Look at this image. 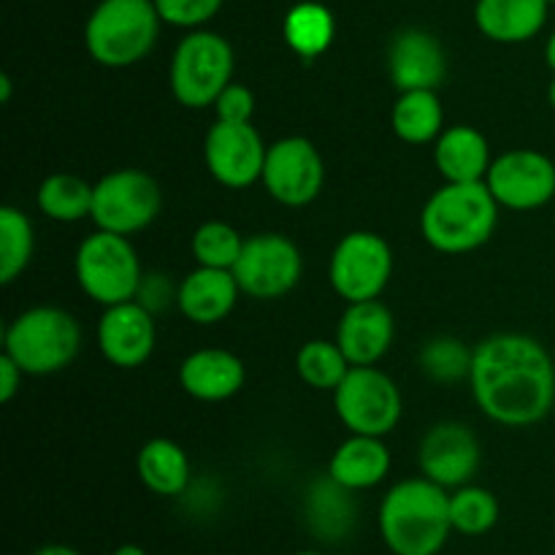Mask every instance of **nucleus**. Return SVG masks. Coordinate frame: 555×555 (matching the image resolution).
Here are the masks:
<instances>
[{
    "label": "nucleus",
    "mask_w": 555,
    "mask_h": 555,
    "mask_svg": "<svg viewBox=\"0 0 555 555\" xmlns=\"http://www.w3.org/2000/svg\"><path fill=\"white\" fill-rule=\"evenodd\" d=\"M74 266L79 287L101 307L133 301L144 280L130 236H119L112 231H98L87 236L76 249Z\"/></svg>",
    "instance_id": "6"
},
{
    "label": "nucleus",
    "mask_w": 555,
    "mask_h": 555,
    "mask_svg": "<svg viewBox=\"0 0 555 555\" xmlns=\"http://www.w3.org/2000/svg\"><path fill=\"white\" fill-rule=\"evenodd\" d=\"M135 472L146 491H152L155 496H182L190 486V459L171 439H150L139 450Z\"/></svg>",
    "instance_id": "24"
},
{
    "label": "nucleus",
    "mask_w": 555,
    "mask_h": 555,
    "mask_svg": "<svg viewBox=\"0 0 555 555\" xmlns=\"http://www.w3.org/2000/svg\"><path fill=\"white\" fill-rule=\"evenodd\" d=\"M155 314L135 298L106 307L98 323V350L117 369L144 366L155 352Z\"/></svg>",
    "instance_id": "15"
},
{
    "label": "nucleus",
    "mask_w": 555,
    "mask_h": 555,
    "mask_svg": "<svg viewBox=\"0 0 555 555\" xmlns=\"http://www.w3.org/2000/svg\"><path fill=\"white\" fill-rule=\"evenodd\" d=\"M301 253L282 233H258V236L244 238L242 255L233 266V276L244 296L260 298V301L287 296L301 280Z\"/></svg>",
    "instance_id": "11"
},
{
    "label": "nucleus",
    "mask_w": 555,
    "mask_h": 555,
    "mask_svg": "<svg viewBox=\"0 0 555 555\" xmlns=\"http://www.w3.org/2000/svg\"><path fill=\"white\" fill-rule=\"evenodd\" d=\"M92 193H95V184L76 173H52L38 188L36 204L49 220L79 222L92 217Z\"/></svg>",
    "instance_id": "27"
},
{
    "label": "nucleus",
    "mask_w": 555,
    "mask_h": 555,
    "mask_svg": "<svg viewBox=\"0 0 555 555\" xmlns=\"http://www.w3.org/2000/svg\"><path fill=\"white\" fill-rule=\"evenodd\" d=\"M547 3H551V5H553V3H555V0H547Z\"/></svg>",
    "instance_id": "44"
},
{
    "label": "nucleus",
    "mask_w": 555,
    "mask_h": 555,
    "mask_svg": "<svg viewBox=\"0 0 555 555\" xmlns=\"http://www.w3.org/2000/svg\"><path fill=\"white\" fill-rule=\"evenodd\" d=\"M33 555H81L76 547H68V545H43L38 547Z\"/></svg>",
    "instance_id": "38"
},
{
    "label": "nucleus",
    "mask_w": 555,
    "mask_h": 555,
    "mask_svg": "<svg viewBox=\"0 0 555 555\" xmlns=\"http://www.w3.org/2000/svg\"><path fill=\"white\" fill-rule=\"evenodd\" d=\"M472 356H475V350L469 352L459 339L439 336V339H431L421 350V369L434 383L450 385L455 379H469Z\"/></svg>",
    "instance_id": "33"
},
{
    "label": "nucleus",
    "mask_w": 555,
    "mask_h": 555,
    "mask_svg": "<svg viewBox=\"0 0 555 555\" xmlns=\"http://www.w3.org/2000/svg\"><path fill=\"white\" fill-rule=\"evenodd\" d=\"M453 531L464 537H482L499 524V499L488 488L461 486L450 493Z\"/></svg>",
    "instance_id": "30"
},
{
    "label": "nucleus",
    "mask_w": 555,
    "mask_h": 555,
    "mask_svg": "<svg viewBox=\"0 0 555 555\" xmlns=\"http://www.w3.org/2000/svg\"><path fill=\"white\" fill-rule=\"evenodd\" d=\"M0 101H3V103L11 101V79H9V74L0 76Z\"/></svg>",
    "instance_id": "39"
},
{
    "label": "nucleus",
    "mask_w": 555,
    "mask_h": 555,
    "mask_svg": "<svg viewBox=\"0 0 555 555\" xmlns=\"http://www.w3.org/2000/svg\"><path fill=\"white\" fill-rule=\"evenodd\" d=\"M390 472V450L383 437H363L350 434L331 455L328 477L347 491H369L379 486Z\"/></svg>",
    "instance_id": "22"
},
{
    "label": "nucleus",
    "mask_w": 555,
    "mask_h": 555,
    "mask_svg": "<svg viewBox=\"0 0 555 555\" xmlns=\"http://www.w3.org/2000/svg\"><path fill=\"white\" fill-rule=\"evenodd\" d=\"M155 9L166 25L198 30L201 25L215 20L222 0H155Z\"/></svg>",
    "instance_id": "34"
},
{
    "label": "nucleus",
    "mask_w": 555,
    "mask_h": 555,
    "mask_svg": "<svg viewBox=\"0 0 555 555\" xmlns=\"http://www.w3.org/2000/svg\"><path fill=\"white\" fill-rule=\"evenodd\" d=\"M545 57H547V65H551V68H553V74H555V30H553V36L547 38Z\"/></svg>",
    "instance_id": "41"
},
{
    "label": "nucleus",
    "mask_w": 555,
    "mask_h": 555,
    "mask_svg": "<svg viewBox=\"0 0 555 555\" xmlns=\"http://www.w3.org/2000/svg\"><path fill=\"white\" fill-rule=\"evenodd\" d=\"M244 238L233 225L222 220H209L193 233V258L198 266H209V269H231L236 266L238 255H242Z\"/></svg>",
    "instance_id": "32"
},
{
    "label": "nucleus",
    "mask_w": 555,
    "mask_h": 555,
    "mask_svg": "<svg viewBox=\"0 0 555 555\" xmlns=\"http://www.w3.org/2000/svg\"><path fill=\"white\" fill-rule=\"evenodd\" d=\"M499 201L486 182H448L426 201L421 215L423 238L437 253L464 255L482 247L499 222Z\"/></svg>",
    "instance_id": "3"
},
{
    "label": "nucleus",
    "mask_w": 555,
    "mask_h": 555,
    "mask_svg": "<svg viewBox=\"0 0 555 555\" xmlns=\"http://www.w3.org/2000/svg\"><path fill=\"white\" fill-rule=\"evenodd\" d=\"M215 112L220 122H253L255 95L249 87L231 81L215 101Z\"/></svg>",
    "instance_id": "35"
},
{
    "label": "nucleus",
    "mask_w": 555,
    "mask_h": 555,
    "mask_svg": "<svg viewBox=\"0 0 555 555\" xmlns=\"http://www.w3.org/2000/svg\"><path fill=\"white\" fill-rule=\"evenodd\" d=\"M81 347V325L60 307H33L3 331V352L30 377L57 374L74 363Z\"/></svg>",
    "instance_id": "4"
},
{
    "label": "nucleus",
    "mask_w": 555,
    "mask_h": 555,
    "mask_svg": "<svg viewBox=\"0 0 555 555\" xmlns=\"http://www.w3.org/2000/svg\"><path fill=\"white\" fill-rule=\"evenodd\" d=\"M160 22L155 0H101L85 27L87 52L103 68H130L152 52Z\"/></svg>",
    "instance_id": "5"
},
{
    "label": "nucleus",
    "mask_w": 555,
    "mask_h": 555,
    "mask_svg": "<svg viewBox=\"0 0 555 555\" xmlns=\"http://www.w3.org/2000/svg\"><path fill=\"white\" fill-rule=\"evenodd\" d=\"M434 160L444 182H486L491 171V146L472 125H453L434 141Z\"/></svg>",
    "instance_id": "21"
},
{
    "label": "nucleus",
    "mask_w": 555,
    "mask_h": 555,
    "mask_svg": "<svg viewBox=\"0 0 555 555\" xmlns=\"http://www.w3.org/2000/svg\"><path fill=\"white\" fill-rule=\"evenodd\" d=\"M296 555H325V553H318V551H301V553H296Z\"/></svg>",
    "instance_id": "43"
},
{
    "label": "nucleus",
    "mask_w": 555,
    "mask_h": 555,
    "mask_svg": "<svg viewBox=\"0 0 555 555\" xmlns=\"http://www.w3.org/2000/svg\"><path fill=\"white\" fill-rule=\"evenodd\" d=\"M238 293H242V287H238L231 269L198 266L179 282L177 307L190 323L215 325L233 312Z\"/></svg>",
    "instance_id": "20"
},
{
    "label": "nucleus",
    "mask_w": 555,
    "mask_h": 555,
    "mask_svg": "<svg viewBox=\"0 0 555 555\" xmlns=\"http://www.w3.org/2000/svg\"><path fill=\"white\" fill-rule=\"evenodd\" d=\"M377 526L393 555H439L453 531L450 491L428 477L396 482L379 504Z\"/></svg>",
    "instance_id": "2"
},
{
    "label": "nucleus",
    "mask_w": 555,
    "mask_h": 555,
    "mask_svg": "<svg viewBox=\"0 0 555 555\" xmlns=\"http://www.w3.org/2000/svg\"><path fill=\"white\" fill-rule=\"evenodd\" d=\"M112 555H146V551L139 545H119Z\"/></svg>",
    "instance_id": "40"
},
{
    "label": "nucleus",
    "mask_w": 555,
    "mask_h": 555,
    "mask_svg": "<svg viewBox=\"0 0 555 555\" xmlns=\"http://www.w3.org/2000/svg\"><path fill=\"white\" fill-rule=\"evenodd\" d=\"M244 377L247 372H244L242 358L233 356L231 350H220V347L195 350L179 366V385L184 388V393L193 396L195 401H206V404L233 399L242 390Z\"/></svg>",
    "instance_id": "19"
},
{
    "label": "nucleus",
    "mask_w": 555,
    "mask_h": 555,
    "mask_svg": "<svg viewBox=\"0 0 555 555\" xmlns=\"http://www.w3.org/2000/svg\"><path fill=\"white\" fill-rule=\"evenodd\" d=\"M423 477L442 488H461L475 477L480 466V442L464 423H439L421 442Z\"/></svg>",
    "instance_id": "16"
},
{
    "label": "nucleus",
    "mask_w": 555,
    "mask_h": 555,
    "mask_svg": "<svg viewBox=\"0 0 555 555\" xmlns=\"http://www.w3.org/2000/svg\"><path fill=\"white\" fill-rule=\"evenodd\" d=\"M177 291L179 287H173L163 274H152V280H141L135 301H141L152 314H155L160 312V309H166L168 304L177 301Z\"/></svg>",
    "instance_id": "36"
},
{
    "label": "nucleus",
    "mask_w": 555,
    "mask_h": 555,
    "mask_svg": "<svg viewBox=\"0 0 555 555\" xmlns=\"http://www.w3.org/2000/svg\"><path fill=\"white\" fill-rule=\"evenodd\" d=\"M547 0H477L475 22L496 43L531 41L547 22Z\"/></svg>",
    "instance_id": "23"
},
{
    "label": "nucleus",
    "mask_w": 555,
    "mask_h": 555,
    "mask_svg": "<svg viewBox=\"0 0 555 555\" xmlns=\"http://www.w3.org/2000/svg\"><path fill=\"white\" fill-rule=\"evenodd\" d=\"M263 135L253 122H220L217 119L204 141V160L211 177L231 190L253 188L260 182L266 166Z\"/></svg>",
    "instance_id": "14"
},
{
    "label": "nucleus",
    "mask_w": 555,
    "mask_h": 555,
    "mask_svg": "<svg viewBox=\"0 0 555 555\" xmlns=\"http://www.w3.org/2000/svg\"><path fill=\"white\" fill-rule=\"evenodd\" d=\"M163 195L155 179L141 168H119L95 182L92 193V222L98 231L133 236L160 215Z\"/></svg>",
    "instance_id": "9"
},
{
    "label": "nucleus",
    "mask_w": 555,
    "mask_h": 555,
    "mask_svg": "<svg viewBox=\"0 0 555 555\" xmlns=\"http://www.w3.org/2000/svg\"><path fill=\"white\" fill-rule=\"evenodd\" d=\"M393 312L379 298L347 304L336 341L352 366H374L393 345Z\"/></svg>",
    "instance_id": "18"
},
{
    "label": "nucleus",
    "mask_w": 555,
    "mask_h": 555,
    "mask_svg": "<svg viewBox=\"0 0 555 555\" xmlns=\"http://www.w3.org/2000/svg\"><path fill=\"white\" fill-rule=\"evenodd\" d=\"M260 182L276 204L291 206V209L312 204L325 182L323 155L304 135H287V139L274 141L266 152Z\"/></svg>",
    "instance_id": "12"
},
{
    "label": "nucleus",
    "mask_w": 555,
    "mask_h": 555,
    "mask_svg": "<svg viewBox=\"0 0 555 555\" xmlns=\"http://www.w3.org/2000/svg\"><path fill=\"white\" fill-rule=\"evenodd\" d=\"M390 81L401 92L437 90L448 74V57L434 33L410 27L399 33L388 52Z\"/></svg>",
    "instance_id": "17"
},
{
    "label": "nucleus",
    "mask_w": 555,
    "mask_h": 555,
    "mask_svg": "<svg viewBox=\"0 0 555 555\" xmlns=\"http://www.w3.org/2000/svg\"><path fill=\"white\" fill-rule=\"evenodd\" d=\"M547 101H551V106L555 108V76H553L551 87H547Z\"/></svg>",
    "instance_id": "42"
},
{
    "label": "nucleus",
    "mask_w": 555,
    "mask_h": 555,
    "mask_svg": "<svg viewBox=\"0 0 555 555\" xmlns=\"http://www.w3.org/2000/svg\"><path fill=\"white\" fill-rule=\"evenodd\" d=\"M393 274V249L379 233L352 231L331 255V287L347 304L372 301L383 296Z\"/></svg>",
    "instance_id": "10"
},
{
    "label": "nucleus",
    "mask_w": 555,
    "mask_h": 555,
    "mask_svg": "<svg viewBox=\"0 0 555 555\" xmlns=\"http://www.w3.org/2000/svg\"><path fill=\"white\" fill-rule=\"evenodd\" d=\"M36 253V231L30 217L14 206L0 209V282L11 285Z\"/></svg>",
    "instance_id": "28"
},
{
    "label": "nucleus",
    "mask_w": 555,
    "mask_h": 555,
    "mask_svg": "<svg viewBox=\"0 0 555 555\" xmlns=\"http://www.w3.org/2000/svg\"><path fill=\"white\" fill-rule=\"evenodd\" d=\"M393 133L406 144H431L444 130V112L437 90L401 92L390 112Z\"/></svg>",
    "instance_id": "25"
},
{
    "label": "nucleus",
    "mask_w": 555,
    "mask_h": 555,
    "mask_svg": "<svg viewBox=\"0 0 555 555\" xmlns=\"http://www.w3.org/2000/svg\"><path fill=\"white\" fill-rule=\"evenodd\" d=\"M469 385L477 406L493 423L534 426L555 404V363L534 336L493 334L472 356Z\"/></svg>",
    "instance_id": "1"
},
{
    "label": "nucleus",
    "mask_w": 555,
    "mask_h": 555,
    "mask_svg": "<svg viewBox=\"0 0 555 555\" xmlns=\"http://www.w3.org/2000/svg\"><path fill=\"white\" fill-rule=\"evenodd\" d=\"M347 488H341L339 482H334L328 477V482H320L312 488V496H309V520H312L314 531L320 537H341L352 524V502Z\"/></svg>",
    "instance_id": "31"
},
{
    "label": "nucleus",
    "mask_w": 555,
    "mask_h": 555,
    "mask_svg": "<svg viewBox=\"0 0 555 555\" xmlns=\"http://www.w3.org/2000/svg\"><path fill=\"white\" fill-rule=\"evenodd\" d=\"M282 36H285V43L298 57H320L336 36L334 14L323 3L304 0V3H296L287 11L285 22H282Z\"/></svg>",
    "instance_id": "26"
},
{
    "label": "nucleus",
    "mask_w": 555,
    "mask_h": 555,
    "mask_svg": "<svg viewBox=\"0 0 555 555\" xmlns=\"http://www.w3.org/2000/svg\"><path fill=\"white\" fill-rule=\"evenodd\" d=\"M22 377H25V372L20 369V363L3 352V356H0V401H3V404H9V401L20 393Z\"/></svg>",
    "instance_id": "37"
},
{
    "label": "nucleus",
    "mask_w": 555,
    "mask_h": 555,
    "mask_svg": "<svg viewBox=\"0 0 555 555\" xmlns=\"http://www.w3.org/2000/svg\"><path fill=\"white\" fill-rule=\"evenodd\" d=\"M233 47L211 30H193L171 57V92L184 108L215 106L233 81Z\"/></svg>",
    "instance_id": "7"
},
{
    "label": "nucleus",
    "mask_w": 555,
    "mask_h": 555,
    "mask_svg": "<svg viewBox=\"0 0 555 555\" xmlns=\"http://www.w3.org/2000/svg\"><path fill=\"white\" fill-rule=\"evenodd\" d=\"M350 366L352 363L341 352L339 341L312 339L296 356L298 377L314 390H336L345 374L350 372Z\"/></svg>",
    "instance_id": "29"
},
{
    "label": "nucleus",
    "mask_w": 555,
    "mask_h": 555,
    "mask_svg": "<svg viewBox=\"0 0 555 555\" xmlns=\"http://www.w3.org/2000/svg\"><path fill=\"white\" fill-rule=\"evenodd\" d=\"M334 406L350 434L388 437L401 421V390L383 369L350 366L339 388L334 390Z\"/></svg>",
    "instance_id": "8"
},
{
    "label": "nucleus",
    "mask_w": 555,
    "mask_h": 555,
    "mask_svg": "<svg viewBox=\"0 0 555 555\" xmlns=\"http://www.w3.org/2000/svg\"><path fill=\"white\" fill-rule=\"evenodd\" d=\"M486 184L504 209H542L555 195V163L537 150H509L491 163Z\"/></svg>",
    "instance_id": "13"
}]
</instances>
